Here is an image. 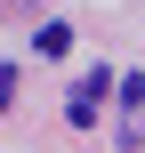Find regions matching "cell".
Wrapping results in <instances>:
<instances>
[{"label": "cell", "mask_w": 145, "mask_h": 153, "mask_svg": "<svg viewBox=\"0 0 145 153\" xmlns=\"http://www.w3.org/2000/svg\"><path fill=\"white\" fill-rule=\"evenodd\" d=\"M8 97H16V73H8V65H0V105H8Z\"/></svg>", "instance_id": "6da1fadb"}]
</instances>
